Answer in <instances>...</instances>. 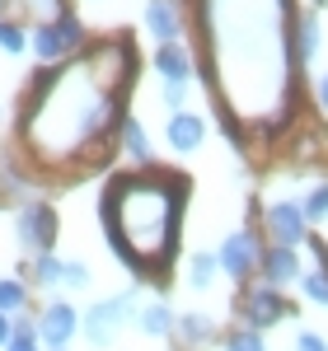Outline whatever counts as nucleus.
Segmentation results:
<instances>
[{
  "label": "nucleus",
  "instance_id": "f257e3e1",
  "mask_svg": "<svg viewBox=\"0 0 328 351\" xmlns=\"http://www.w3.org/2000/svg\"><path fill=\"white\" fill-rule=\"evenodd\" d=\"M127 80H132V52L122 43H104L38 75L24 99V132H19L28 160L47 169L94 160V150L113 136V122L127 117L122 112Z\"/></svg>",
  "mask_w": 328,
  "mask_h": 351
},
{
  "label": "nucleus",
  "instance_id": "f03ea898",
  "mask_svg": "<svg viewBox=\"0 0 328 351\" xmlns=\"http://www.w3.org/2000/svg\"><path fill=\"white\" fill-rule=\"evenodd\" d=\"M178 211L183 188L169 173H127L113 178L104 192V225L113 248L137 271H160L178 243Z\"/></svg>",
  "mask_w": 328,
  "mask_h": 351
},
{
  "label": "nucleus",
  "instance_id": "7ed1b4c3",
  "mask_svg": "<svg viewBox=\"0 0 328 351\" xmlns=\"http://www.w3.org/2000/svg\"><path fill=\"white\" fill-rule=\"evenodd\" d=\"M28 43H33V52L43 56L47 66H61V61H71V56L84 47V28H80V19L61 14V19H52V24H38Z\"/></svg>",
  "mask_w": 328,
  "mask_h": 351
},
{
  "label": "nucleus",
  "instance_id": "20e7f679",
  "mask_svg": "<svg viewBox=\"0 0 328 351\" xmlns=\"http://www.w3.org/2000/svg\"><path fill=\"white\" fill-rule=\"evenodd\" d=\"M132 319V295L122 291V295H108L99 300V304H89V314H84V332H89V342L94 347H108L113 337H117V328Z\"/></svg>",
  "mask_w": 328,
  "mask_h": 351
},
{
  "label": "nucleus",
  "instance_id": "39448f33",
  "mask_svg": "<svg viewBox=\"0 0 328 351\" xmlns=\"http://www.w3.org/2000/svg\"><path fill=\"white\" fill-rule=\"evenodd\" d=\"M216 263L225 276H235V281H244L248 271H258V263H263V248H258V234H248V230H235V234H225V243H220Z\"/></svg>",
  "mask_w": 328,
  "mask_h": 351
},
{
  "label": "nucleus",
  "instance_id": "423d86ee",
  "mask_svg": "<svg viewBox=\"0 0 328 351\" xmlns=\"http://www.w3.org/2000/svg\"><path fill=\"white\" fill-rule=\"evenodd\" d=\"M19 243L24 248H33V253H47L56 243V211L47 206V202H28V206H19Z\"/></svg>",
  "mask_w": 328,
  "mask_h": 351
},
{
  "label": "nucleus",
  "instance_id": "0eeeda50",
  "mask_svg": "<svg viewBox=\"0 0 328 351\" xmlns=\"http://www.w3.org/2000/svg\"><path fill=\"white\" fill-rule=\"evenodd\" d=\"M80 332V314L71 300H52L38 319V342H47V351H66V342Z\"/></svg>",
  "mask_w": 328,
  "mask_h": 351
},
{
  "label": "nucleus",
  "instance_id": "6e6552de",
  "mask_svg": "<svg viewBox=\"0 0 328 351\" xmlns=\"http://www.w3.org/2000/svg\"><path fill=\"white\" fill-rule=\"evenodd\" d=\"M239 309H244V324L253 328V332H263V328L281 324V319L291 314V304L277 295V286H253V291L244 295V304H239Z\"/></svg>",
  "mask_w": 328,
  "mask_h": 351
},
{
  "label": "nucleus",
  "instance_id": "1a4fd4ad",
  "mask_svg": "<svg viewBox=\"0 0 328 351\" xmlns=\"http://www.w3.org/2000/svg\"><path fill=\"white\" fill-rule=\"evenodd\" d=\"M305 211H301V202H272L268 206V234H272L281 248H296V243L305 239Z\"/></svg>",
  "mask_w": 328,
  "mask_h": 351
},
{
  "label": "nucleus",
  "instance_id": "9d476101",
  "mask_svg": "<svg viewBox=\"0 0 328 351\" xmlns=\"http://www.w3.org/2000/svg\"><path fill=\"white\" fill-rule=\"evenodd\" d=\"M145 28H150V38L155 43H178V33H183V14H178V5L174 0H150L145 5Z\"/></svg>",
  "mask_w": 328,
  "mask_h": 351
},
{
  "label": "nucleus",
  "instance_id": "9b49d317",
  "mask_svg": "<svg viewBox=\"0 0 328 351\" xmlns=\"http://www.w3.org/2000/svg\"><path fill=\"white\" fill-rule=\"evenodd\" d=\"M258 271H263V286H286V281L301 276V258H296V248H281V243H277V248L263 253Z\"/></svg>",
  "mask_w": 328,
  "mask_h": 351
},
{
  "label": "nucleus",
  "instance_id": "f8f14e48",
  "mask_svg": "<svg viewBox=\"0 0 328 351\" xmlns=\"http://www.w3.org/2000/svg\"><path fill=\"white\" fill-rule=\"evenodd\" d=\"M202 136H207V122H202L197 112H174V117H169V145H174L178 155H192V150L202 145Z\"/></svg>",
  "mask_w": 328,
  "mask_h": 351
},
{
  "label": "nucleus",
  "instance_id": "ddd939ff",
  "mask_svg": "<svg viewBox=\"0 0 328 351\" xmlns=\"http://www.w3.org/2000/svg\"><path fill=\"white\" fill-rule=\"evenodd\" d=\"M155 71H160L164 80H192V56L178 43H164L160 52H155Z\"/></svg>",
  "mask_w": 328,
  "mask_h": 351
},
{
  "label": "nucleus",
  "instance_id": "4468645a",
  "mask_svg": "<svg viewBox=\"0 0 328 351\" xmlns=\"http://www.w3.org/2000/svg\"><path fill=\"white\" fill-rule=\"evenodd\" d=\"M122 145H127V160L137 164H150V155H155V145H150V136L137 117H122Z\"/></svg>",
  "mask_w": 328,
  "mask_h": 351
},
{
  "label": "nucleus",
  "instance_id": "2eb2a0df",
  "mask_svg": "<svg viewBox=\"0 0 328 351\" xmlns=\"http://www.w3.org/2000/svg\"><path fill=\"white\" fill-rule=\"evenodd\" d=\"M137 324L145 337H164V332H174V314H169V304H145L137 314Z\"/></svg>",
  "mask_w": 328,
  "mask_h": 351
},
{
  "label": "nucleus",
  "instance_id": "dca6fc26",
  "mask_svg": "<svg viewBox=\"0 0 328 351\" xmlns=\"http://www.w3.org/2000/svg\"><path fill=\"white\" fill-rule=\"evenodd\" d=\"M28 300V286L19 276H0V314H19Z\"/></svg>",
  "mask_w": 328,
  "mask_h": 351
},
{
  "label": "nucleus",
  "instance_id": "f3484780",
  "mask_svg": "<svg viewBox=\"0 0 328 351\" xmlns=\"http://www.w3.org/2000/svg\"><path fill=\"white\" fill-rule=\"evenodd\" d=\"M216 253H197V258H192L188 263V281H192V291H207V286H211V281H216Z\"/></svg>",
  "mask_w": 328,
  "mask_h": 351
},
{
  "label": "nucleus",
  "instance_id": "a211bd4d",
  "mask_svg": "<svg viewBox=\"0 0 328 351\" xmlns=\"http://www.w3.org/2000/svg\"><path fill=\"white\" fill-rule=\"evenodd\" d=\"M174 328L183 332V342H192V347H202V342L211 337V319H207V314H183Z\"/></svg>",
  "mask_w": 328,
  "mask_h": 351
},
{
  "label": "nucleus",
  "instance_id": "6ab92c4d",
  "mask_svg": "<svg viewBox=\"0 0 328 351\" xmlns=\"http://www.w3.org/2000/svg\"><path fill=\"white\" fill-rule=\"evenodd\" d=\"M61 267H66L61 258L38 253V258H33V281H38V286H61Z\"/></svg>",
  "mask_w": 328,
  "mask_h": 351
},
{
  "label": "nucleus",
  "instance_id": "aec40b11",
  "mask_svg": "<svg viewBox=\"0 0 328 351\" xmlns=\"http://www.w3.org/2000/svg\"><path fill=\"white\" fill-rule=\"evenodd\" d=\"M28 47V33L19 24H10V19H0V52H10V56H19Z\"/></svg>",
  "mask_w": 328,
  "mask_h": 351
},
{
  "label": "nucleus",
  "instance_id": "412c9836",
  "mask_svg": "<svg viewBox=\"0 0 328 351\" xmlns=\"http://www.w3.org/2000/svg\"><path fill=\"white\" fill-rule=\"evenodd\" d=\"M301 211H305V220H328V183H319V188L305 197Z\"/></svg>",
  "mask_w": 328,
  "mask_h": 351
},
{
  "label": "nucleus",
  "instance_id": "4be33fe9",
  "mask_svg": "<svg viewBox=\"0 0 328 351\" xmlns=\"http://www.w3.org/2000/svg\"><path fill=\"white\" fill-rule=\"evenodd\" d=\"M28 14H38V24H52V19H61L66 14V5L61 0H19Z\"/></svg>",
  "mask_w": 328,
  "mask_h": 351
},
{
  "label": "nucleus",
  "instance_id": "5701e85b",
  "mask_svg": "<svg viewBox=\"0 0 328 351\" xmlns=\"http://www.w3.org/2000/svg\"><path fill=\"white\" fill-rule=\"evenodd\" d=\"M301 286H305V295L314 300V304H324V309H328V267H324V271H309V276H301Z\"/></svg>",
  "mask_w": 328,
  "mask_h": 351
},
{
  "label": "nucleus",
  "instance_id": "b1692460",
  "mask_svg": "<svg viewBox=\"0 0 328 351\" xmlns=\"http://www.w3.org/2000/svg\"><path fill=\"white\" fill-rule=\"evenodd\" d=\"M314 52H319V19H301V47H296V56L309 61Z\"/></svg>",
  "mask_w": 328,
  "mask_h": 351
},
{
  "label": "nucleus",
  "instance_id": "393cba45",
  "mask_svg": "<svg viewBox=\"0 0 328 351\" xmlns=\"http://www.w3.org/2000/svg\"><path fill=\"white\" fill-rule=\"evenodd\" d=\"M225 351H268V347H263V337L253 328H239V332L225 337Z\"/></svg>",
  "mask_w": 328,
  "mask_h": 351
},
{
  "label": "nucleus",
  "instance_id": "a878e982",
  "mask_svg": "<svg viewBox=\"0 0 328 351\" xmlns=\"http://www.w3.org/2000/svg\"><path fill=\"white\" fill-rule=\"evenodd\" d=\"M61 286L84 291V286H89V267H84V263H66V267H61Z\"/></svg>",
  "mask_w": 328,
  "mask_h": 351
},
{
  "label": "nucleus",
  "instance_id": "bb28decb",
  "mask_svg": "<svg viewBox=\"0 0 328 351\" xmlns=\"http://www.w3.org/2000/svg\"><path fill=\"white\" fill-rule=\"evenodd\" d=\"M164 104L174 112H183V104H188V80H164Z\"/></svg>",
  "mask_w": 328,
  "mask_h": 351
},
{
  "label": "nucleus",
  "instance_id": "cd10ccee",
  "mask_svg": "<svg viewBox=\"0 0 328 351\" xmlns=\"http://www.w3.org/2000/svg\"><path fill=\"white\" fill-rule=\"evenodd\" d=\"M33 337H38V332H14V337H10V347H5V351H43L38 342H33Z\"/></svg>",
  "mask_w": 328,
  "mask_h": 351
},
{
  "label": "nucleus",
  "instance_id": "c85d7f7f",
  "mask_svg": "<svg viewBox=\"0 0 328 351\" xmlns=\"http://www.w3.org/2000/svg\"><path fill=\"white\" fill-rule=\"evenodd\" d=\"M296 351H328V342L319 332H301V337H296Z\"/></svg>",
  "mask_w": 328,
  "mask_h": 351
},
{
  "label": "nucleus",
  "instance_id": "c756f323",
  "mask_svg": "<svg viewBox=\"0 0 328 351\" xmlns=\"http://www.w3.org/2000/svg\"><path fill=\"white\" fill-rule=\"evenodd\" d=\"M10 337H14V319L0 314V347H10Z\"/></svg>",
  "mask_w": 328,
  "mask_h": 351
},
{
  "label": "nucleus",
  "instance_id": "7c9ffc66",
  "mask_svg": "<svg viewBox=\"0 0 328 351\" xmlns=\"http://www.w3.org/2000/svg\"><path fill=\"white\" fill-rule=\"evenodd\" d=\"M319 104H324V108H328V75H324V80H319Z\"/></svg>",
  "mask_w": 328,
  "mask_h": 351
}]
</instances>
